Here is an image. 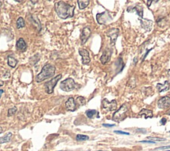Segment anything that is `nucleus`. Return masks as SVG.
Returning <instances> with one entry per match:
<instances>
[{
	"label": "nucleus",
	"instance_id": "1",
	"mask_svg": "<svg viewBox=\"0 0 170 151\" xmlns=\"http://www.w3.org/2000/svg\"><path fill=\"white\" fill-rule=\"evenodd\" d=\"M75 6L66 4L63 1L56 2L55 4V10L56 14L62 19L71 18L74 16Z\"/></svg>",
	"mask_w": 170,
	"mask_h": 151
},
{
	"label": "nucleus",
	"instance_id": "2",
	"mask_svg": "<svg viewBox=\"0 0 170 151\" xmlns=\"http://www.w3.org/2000/svg\"><path fill=\"white\" fill-rule=\"evenodd\" d=\"M55 67L50 63H47L43 66L41 71L36 76V81L41 83L49 78H51L55 75Z\"/></svg>",
	"mask_w": 170,
	"mask_h": 151
},
{
	"label": "nucleus",
	"instance_id": "3",
	"mask_svg": "<svg viewBox=\"0 0 170 151\" xmlns=\"http://www.w3.org/2000/svg\"><path fill=\"white\" fill-rule=\"evenodd\" d=\"M128 108L126 104H123L120 108L114 113L112 117V120L115 122H120L124 119Z\"/></svg>",
	"mask_w": 170,
	"mask_h": 151
},
{
	"label": "nucleus",
	"instance_id": "4",
	"mask_svg": "<svg viewBox=\"0 0 170 151\" xmlns=\"http://www.w3.org/2000/svg\"><path fill=\"white\" fill-rule=\"evenodd\" d=\"M62 78V75L59 74L57 76H56L55 77L51 79L50 81H47L45 83V89L46 93L47 94H52L54 91V89H55V86L57 84L58 81Z\"/></svg>",
	"mask_w": 170,
	"mask_h": 151
},
{
	"label": "nucleus",
	"instance_id": "5",
	"mask_svg": "<svg viewBox=\"0 0 170 151\" xmlns=\"http://www.w3.org/2000/svg\"><path fill=\"white\" fill-rule=\"evenodd\" d=\"M75 82L72 78H67L63 81L60 84V89L65 92H70L75 87Z\"/></svg>",
	"mask_w": 170,
	"mask_h": 151
},
{
	"label": "nucleus",
	"instance_id": "6",
	"mask_svg": "<svg viewBox=\"0 0 170 151\" xmlns=\"http://www.w3.org/2000/svg\"><path fill=\"white\" fill-rule=\"evenodd\" d=\"M112 17L108 11H105L102 13H98L97 15V19L98 23L100 25L106 24L109 21L112 20Z\"/></svg>",
	"mask_w": 170,
	"mask_h": 151
},
{
	"label": "nucleus",
	"instance_id": "7",
	"mask_svg": "<svg viewBox=\"0 0 170 151\" xmlns=\"http://www.w3.org/2000/svg\"><path fill=\"white\" fill-rule=\"evenodd\" d=\"M120 30L118 28H111L108 29L107 31V35L110 38V44L114 45L116 39L119 35Z\"/></svg>",
	"mask_w": 170,
	"mask_h": 151
},
{
	"label": "nucleus",
	"instance_id": "8",
	"mask_svg": "<svg viewBox=\"0 0 170 151\" xmlns=\"http://www.w3.org/2000/svg\"><path fill=\"white\" fill-rule=\"evenodd\" d=\"M102 106L103 108L107 111H115L117 108V103L115 100H112L109 102L107 99H104L102 100Z\"/></svg>",
	"mask_w": 170,
	"mask_h": 151
},
{
	"label": "nucleus",
	"instance_id": "9",
	"mask_svg": "<svg viewBox=\"0 0 170 151\" xmlns=\"http://www.w3.org/2000/svg\"><path fill=\"white\" fill-rule=\"evenodd\" d=\"M91 35V29L88 27H86V28H83L82 33H81L80 35V40H81V44L84 45L87 43L88 39H89Z\"/></svg>",
	"mask_w": 170,
	"mask_h": 151
},
{
	"label": "nucleus",
	"instance_id": "10",
	"mask_svg": "<svg viewBox=\"0 0 170 151\" xmlns=\"http://www.w3.org/2000/svg\"><path fill=\"white\" fill-rule=\"evenodd\" d=\"M112 52L111 51V49H110L109 48H107L105 49L100 59L102 64L105 65V64H107L110 61V58H111V56H112Z\"/></svg>",
	"mask_w": 170,
	"mask_h": 151
},
{
	"label": "nucleus",
	"instance_id": "11",
	"mask_svg": "<svg viewBox=\"0 0 170 151\" xmlns=\"http://www.w3.org/2000/svg\"><path fill=\"white\" fill-rule=\"evenodd\" d=\"M78 53L82 56V63L83 65H88L90 62V58L89 57V53L85 49H80Z\"/></svg>",
	"mask_w": 170,
	"mask_h": 151
},
{
	"label": "nucleus",
	"instance_id": "12",
	"mask_svg": "<svg viewBox=\"0 0 170 151\" xmlns=\"http://www.w3.org/2000/svg\"><path fill=\"white\" fill-rule=\"evenodd\" d=\"M157 106L159 108H167L170 106V97L165 96L159 99L157 102Z\"/></svg>",
	"mask_w": 170,
	"mask_h": 151
},
{
	"label": "nucleus",
	"instance_id": "13",
	"mask_svg": "<svg viewBox=\"0 0 170 151\" xmlns=\"http://www.w3.org/2000/svg\"><path fill=\"white\" fill-rule=\"evenodd\" d=\"M140 23H141V26L143 29H144L145 30L147 31H150L152 30L153 26L152 21L148 19H143V18H140Z\"/></svg>",
	"mask_w": 170,
	"mask_h": 151
},
{
	"label": "nucleus",
	"instance_id": "14",
	"mask_svg": "<svg viewBox=\"0 0 170 151\" xmlns=\"http://www.w3.org/2000/svg\"><path fill=\"white\" fill-rule=\"evenodd\" d=\"M29 21H31V23L36 28L37 31H40L41 30V24L39 21L38 17L36 16H31L29 17Z\"/></svg>",
	"mask_w": 170,
	"mask_h": 151
},
{
	"label": "nucleus",
	"instance_id": "15",
	"mask_svg": "<svg viewBox=\"0 0 170 151\" xmlns=\"http://www.w3.org/2000/svg\"><path fill=\"white\" fill-rule=\"evenodd\" d=\"M28 48L27 44L23 38H19L16 43V49H18L19 51L22 52H25Z\"/></svg>",
	"mask_w": 170,
	"mask_h": 151
},
{
	"label": "nucleus",
	"instance_id": "16",
	"mask_svg": "<svg viewBox=\"0 0 170 151\" xmlns=\"http://www.w3.org/2000/svg\"><path fill=\"white\" fill-rule=\"evenodd\" d=\"M65 106L68 111H75L76 108V105L75 99L73 97L68 98V99L65 103Z\"/></svg>",
	"mask_w": 170,
	"mask_h": 151
},
{
	"label": "nucleus",
	"instance_id": "17",
	"mask_svg": "<svg viewBox=\"0 0 170 151\" xmlns=\"http://www.w3.org/2000/svg\"><path fill=\"white\" fill-rule=\"evenodd\" d=\"M157 89L158 90L159 93L164 92V91H167L169 89V83L168 81H166L164 83H158L156 85Z\"/></svg>",
	"mask_w": 170,
	"mask_h": 151
},
{
	"label": "nucleus",
	"instance_id": "18",
	"mask_svg": "<svg viewBox=\"0 0 170 151\" xmlns=\"http://www.w3.org/2000/svg\"><path fill=\"white\" fill-rule=\"evenodd\" d=\"M132 9H130V11H129L128 12H133V11H135L136 12V13L138 14V16H139L141 18H143V7L140 6V5H136V6H134V7H131Z\"/></svg>",
	"mask_w": 170,
	"mask_h": 151
},
{
	"label": "nucleus",
	"instance_id": "19",
	"mask_svg": "<svg viewBox=\"0 0 170 151\" xmlns=\"http://www.w3.org/2000/svg\"><path fill=\"white\" fill-rule=\"evenodd\" d=\"M139 116L142 117H144L145 118H148L153 117V113L152 111L147 110V109H142L139 113Z\"/></svg>",
	"mask_w": 170,
	"mask_h": 151
},
{
	"label": "nucleus",
	"instance_id": "20",
	"mask_svg": "<svg viewBox=\"0 0 170 151\" xmlns=\"http://www.w3.org/2000/svg\"><path fill=\"white\" fill-rule=\"evenodd\" d=\"M18 61L17 60L16 58H14L11 55H9L7 57V64L9 67H11L12 68H15L16 65H18Z\"/></svg>",
	"mask_w": 170,
	"mask_h": 151
},
{
	"label": "nucleus",
	"instance_id": "21",
	"mask_svg": "<svg viewBox=\"0 0 170 151\" xmlns=\"http://www.w3.org/2000/svg\"><path fill=\"white\" fill-rule=\"evenodd\" d=\"M12 135H12L11 133H7L6 135L4 136V137H0V144H4V143L9 142L11 139Z\"/></svg>",
	"mask_w": 170,
	"mask_h": 151
},
{
	"label": "nucleus",
	"instance_id": "22",
	"mask_svg": "<svg viewBox=\"0 0 170 151\" xmlns=\"http://www.w3.org/2000/svg\"><path fill=\"white\" fill-rule=\"evenodd\" d=\"M78 7H79L80 9H84L87 7L88 4L90 3V1H88V0H78Z\"/></svg>",
	"mask_w": 170,
	"mask_h": 151
},
{
	"label": "nucleus",
	"instance_id": "23",
	"mask_svg": "<svg viewBox=\"0 0 170 151\" xmlns=\"http://www.w3.org/2000/svg\"><path fill=\"white\" fill-rule=\"evenodd\" d=\"M16 26L17 28L18 29H20V28H23L25 26V20L23 17H19L18 19L16 22Z\"/></svg>",
	"mask_w": 170,
	"mask_h": 151
},
{
	"label": "nucleus",
	"instance_id": "24",
	"mask_svg": "<svg viewBox=\"0 0 170 151\" xmlns=\"http://www.w3.org/2000/svg\"><path fill=\"white\" fill-rule=\"evenodd\" d=\"M76 105L78 106H83L86 104V100L85 97H83L82 96H79L76 98V100L75 101Z\"/></svg>",
	"mask_w": 170,
	"mask_h": 151
},
{
	"label": "nucleus",
	"instance_id": "25",
	"mask_svg": "<svg viewBox=\"0 0 170 151\" xmlns=\"http://www.w3.org/2000/svg\"><path fill=\"white\" fill-rule=\"evenodd\" d=\"M76 140L78 141H85L89 139V137L87 135H77L76 137Z\"/></svg>",
	"mask_w": 170,
	"mask_h": 151
},
{
	"label": "nucleus",
	"instance_id": "26",
	"mask_svg": "<svg viewBox=\"0 0 170 151\" xmlns=\"http://www.w3.org/2000/svg\"><path fill=\"white\" fill-rule=\"evenodd\" d=\"M97 113V111L96 110H88L87 112H86V115H87V117L89 118H92Z\"/></svg>",
	"mask_w": 170,
	"mask_h": 151
},
{
	"label": "nucleus",
	"instance_id": "27",
	"mask_svg": "<svg viewBox=\"0 0 170 151\" xmlns=\"http://www.w3.org/2000/svg\"><path fill=\"white\" fill-rule=\"evenodd\" d=\"M17 111H18V108H17L16 106H13V108H9L8 110V112H7V116L8 117H11V116L14 115L16 113Z\"/></svg>",
	"mask_w": 170,
	"mask_h": 151
},
{
	"label": "nucleus",
	"instance_id": "28",
	"mask_svg": "<svg viewBox=\"0 0 170 151\" xmlns=\"http://www.w3.org/2000/svg\"><path fill=\"white\" fill-rule=\"evenodd\" d=\"M148 139L150 140H155V141H164V140H166V138H156V137H147Z\"/></svg>",
	"mask_w": 170,
	"mask_h": 151
},
{
	"label": "nucleus",
	"instance_id": "29",
	"mask_svg": "<svg viewBox=\"0 0 170 151\" xmlns=\"http://www.w3.org/2000/svg\"><path fill=\"white\" fill-rule=\"evenodd\" d=\"M114 133H117V134H120V135H130L129 133L124 132V131H121V130H115Z\"/></svg>",
	"mask_w": 170,
	"mask_h": 151
},
{
	"label": "nucleus",
	"instance_id": "30",
	"mask_svg": "<svg viewBox=\"0 0 170 151\" xmlns=\"http://www.w3.org/2000/svg\"><path fill=\"white\" fill-rule=\"evenodd\" d=\"M168 148H170V146H166V147H159V148H156L155 150H164V149H168Z\"/></svg>",
	"mask_w": 170,
	"mask_h": 151
},
{
	"label": "nucleus",
	"instance_id": "31",
	"mask_svg": "<svg viewBox=\"0 0 170 151\" xmlns=\"http://www.w3.org/2000/svg\"><path fill=\"white\" fill-rule=\"evenodd\" d=\"M3 77H4L5 79H8V78H9V77H10V73H9V71H7V72L4 74Z\"/></svg>",
	"mask_w": 170,
	"mask_h": 151
},
{
	"label": "nucleus",
	"instance_id": "32",
	"mask_svg": "<svg viewBox=\"0 0 170 151\" xmlns=\"http://www.w3.org/2000/svg\"><path fill=\"white\" fill-rule=\"evenodd\" d=\"M140 142L152 143V144H154V143H156V142H155V141H152V140H142V141H140Z\"/></svg>",
	"mask_w": 170,
	"mask_h": 151
},
{
	"label": "nucleus",
	"instance_id": "33",
	"mask_svg": "<svg viewBox=\"0 0 170 151\" xmlns=\"http://www.w3.org/2000/svg\"><path fill=\"white\" fill-rule=\"evenodd\" d=\"M103 127H112L115 126V125H110V124H103L102 125Z\"/></svg>",
	"mask_w": 170,
	"mask_h": 151
},
{
	"label": "nucleus",
	"instance_id": "34",
	"mask_svg": "<svg viewBox=\"0 0 170 151\" xmlns=\"http://www.w3.org/2000/svg\"><path fill=\"white\" fill-rule=\"evenodd\" d=\"M167 122V120H166V118H163L161 120V123L163 125H166V123Z\"/></svg>",
	"mask_w": 170,
	"mask_h": 151
},
{
	"label": "nucleus",
	"instance_id": "35",
	"mask_svg": "<svg viewBox=\"0 0 170 151\" xmlns=\"http://www.w3.org/2000/svg\"><path fill=\"white\" fill-rule=\"evenodd\" d=\"M4 91L3 89H0V99H1L2 94L4 93Z\"/></svg>",
	"mask_w": 170,
	"mask_h": 151
},
{
	"label": "nucleus",
	"instance_id": "36",
	"mask_svg": "<svg viewBox=\"0 0 170 151\" xmlns=\"http://www.w3.org/2000/svg\"><path fill=\"white\" fill-rule=\"evenodd\" d=\"M4 85V82L3 81H0V86H2Z\"/></svg>",
	"mask_w": 170,
	"mask_h": 151
},
{
	"label": "nucleus",
	"instance_id": "37",
	"mask_svg": "<svg viewBox=\"0 0 170 151\" xmlns=\"http://www.w3.org/2000/svg\"><path fill=\"white\" fill-rule=\"evenodd\" d=\"M152 1H147V6H148V7H150V3H152Z\"/></svg>",
	"mask_w": 170,
	"mask_h": 151
},
{
	"label": "nucleus",
	"instance_id": "38",
	"mask_svg": "<svg viewBox=\"0 0 170 151\" xmlns=\"http://www.w3.org/2000/svg\"><path fill=\"white\" fill-rule=\"evenodd\" d=\"M2 6V1H0V6Z\"/></svg>",
	"mask_w": 170,
	"mask_h": 151
},
{
	"label": "nucleus",
	"instance_id": "39",
	"mask_svg": "<svg viewBox=\"0 0 170 151\" xmlns=\"http://www.w3.org/2000/svg\"><path fill=\"white\" fill-rule=\"evenodd\" d=\"M167 114H168V115H170V110L168 111V112H167Z\"/></svg>",
	"mask_w": 170,
	"mask_h": 151
},
{
	"label": "nucleus",
	"instance_id": "40",
	"mask_svg": "<svg viewBox=\"0 0 170 151\" xmlns=\"http://www.w3.org/2000/svg\"><path fill=\"white\" fill-rule=\"evenodd\" d=\"M98 151H103V150H98Z\"/></svg>",
	"mask_w": 170,
	"mask_h": 151
},
{
	"label": "nucleus",
	"instance_id": "41",
	"mask_svg": "<svg viewBox=\"0 0 170 151\" xmlns=\"http://www.w3.org/2000/svg\"><path fill=\"white\" fill-rule=\"evenodd\" d=\"M167 151H170V150H167Z\"/></svg>",
	"mask_w": 170,
	"mask_h": 151
}]
</instances>
